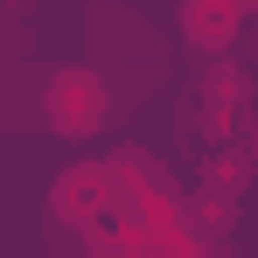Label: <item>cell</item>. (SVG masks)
Wrapping results in <instances>:
<instances>
[{
	"label": "cell",
	"mask_w": 258,
	"mask_h": 258,
	"mask_svg": "<svg viewBox=\"0 0 258 258\" xmlns=\"http://www.w3.org/2000/svg\"><path fill=\"white\" fill-rule=\"evenodd\" d=\"M237 0H181V35H188V49H203V56H223V49L237 42Z\"/></svg>",
	"instance_id": "7a4b0ae2"
},
{
	"label": "cell",
	"mask_w": 258,
	"mask_h": 258,
	"mask_svg": "<svg viewBox=\"0 0 258 258\" xmlns=\"http://www.w3.org/2000/svg\"><path fill=\"white\" fill-rule=\"evenodd\" d=\"M84 203H105V174H98V168H77V174L56 181V216L84 223Z\"/></svg>",
	"instance_id": "277c9868"
},
{
	"label": "cell",
	"mask_w": 258,
	"mask_h": 258,
	"mask_svg": "<svg viewBox=\"0 0 258 258\" xmlns=\"http://www.w3.org/2000/svg\"><path fill=\"white\" fill-rule=\"evenodd\" d=\"M244 105H251V77L230 56H216L210 70H203V112H210L216 126H230V119H244Z\"/></svg>",
	"instance_id": "3957f363"
},
{
	"label": "cell",
	"mask_w": 258,
	"mask_h": 258,
	"mask_svg": "<svg viewBox=\"0 0 258 258\" xmlns=\"http://www.w3.org/2000/svg\"><path fill=\"white\" fill-rule=\"evenodd\" d=\"M244 174H251V161H244V154H216V168L203 174V181H210V196H223V203H230V196L244 188Z\"/></svg>",
	"instance_id": "5b68a950"
},
{
	"label": "cell",
	"mask_w": 258,
	"mask_h": 258,
	"mask_svg": "<svg viewBox=\"0 0 258 258\" xmlns=\"http://www.w3.org/2000/svg\"><path fill=\"white\" fill-rule=\"evenodd\" d=\"M105 119H112V84H105V70H91V63L49 70V84H42V126L56 133V140H91Z\"/></svg>",
	"instance_id": "6da1fadb"
},
{
	"label": "cell",
	"mask_w": 258,
	"mask_h": 258,
	"mask_svg": "<svg viewBox=\"0 0 258 258\" xmlns=\"http://www.w3.org/2000/svg\"><path fill=\"white\" fill-rule=\"evenodd\" d=\"M251 147H258V126H251Z\"/></svg>",
	"instance_id": "8992f818"
}]
</instances>
